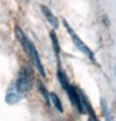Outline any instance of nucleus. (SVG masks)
<instances>
[{
    "label": "nucleus",
    "instance_id": "1",
    "mask_svg": "<svg viewBox=\"0 0 116 121\" xmlns=\"http://www.w3.org/2000/svg\"><path fill=\"white\" fill-rule=\"evenodd\" d=\"M34 82V74L33 70L29 66H23L19 73H17L16 78L13 80V82L9 85L6 95H5V101L9 105H14L16 102L28 95V92L31 90Z\"/></svg>",
    "mask_w": 116,
    "mask_h": 121
},
{
    "label": "nucleus",
    "instance_id": "2",
    "mask_svg": "<svg viewBox=\"0 0 116 121\" xmlns=\"http://www.w3.org/2000/svg\"><path fill=\"white\" fill-rule=\"evenodd\" d=\"M15 34H16L17 39H19V41L21 44V46H23V49L25 50V52L28 54V56L30 57V60L33 61L34 65L38 68L40 75H41L43 78H45V69H44V65H43L41 60H40L39 52L36 50V48H35L34 43L31 41L28 36H26L25 33H24V30L21 29L19 25L15 26Z\"/></svg>",
    "mask_w": 116,
    "mask_h": 121
},
{
    "label": "nucleus",
    "instance_id": "3",
    "mask_svg": "<svg viewBox=\"0 0 116 121\" xmlns=\"http://www.w3.org/2000/svg\"><path fill=\"white\" fill-rule=\"evenodd\" d=\"M62 23H64V26H65V29H66V31L69 33V35H70V38H71V40H73V43H74V45L76 46V49L80 51V52H82L84 55H86L89 59H90L91 61H95V55H94V52H92V50L90 48H89L85 43L82 41V39H80L79 38V35L74 31V29L71 28V26L69 25V23L66 21L65 19H62Z\"/></svg>",
    "mask_w": 116,
    "mask_h": 121
},
{
    "label": "nucleus",
    "instance_id": "4",
    "mask_svg": "<svg viewBox=\"0 0 116 121\" xmlns=\"http://www.w3.org/2000/svg\"><path fill=\"white\" fill-rule=\"evenodd\" d=\"M40 8H41V11H43L44 16H45L46 20L52 25V28H54V29H57V28H59V20H57V17H56L54 14H52V11L50 10V9H49L47 6H45V5H41Z\"/></svg>",
    "mask_w": 116,
    "mask_h": 121
},
{
    "label": "nucleus",
    "instance_id": "5",
    "mask_svg": "<svg viewBox=\"0 0 116 121\" xmlns=\"http://www.w3.org/2000/svg\"><path fill=\"white\" fill-rule=\"evenodd\" d=\"M57 80H59V82L61 85V87L64 89V90H66V87L70 85V81H69V79H68V76H66V74L62 71V69L60 68V64L59 66H57Z\"/></svg>",
    "mask_w": 116,
    "mask_h": 121
},
{
    "label": "nucleus",
    "instance_id": "6",
    "mask_svg": "<svg viewBox=\"0 0 116 121\" xmlns=\"http://www.w3.org/2000/svg\"><path fill=\"white\" fill-rule=\"evenodd\" d=\"M50 40L52 43V49H54V51H55V55L57 57V62L60 64V60H59V56H60V44H59V40H57V36H56V34H55L54 30L50 31Z\"/></svg>",
    "mask_w": 116,
    "mask_h": 121
},
{
    "label": "nucleus",
    "instance_id": "7",
    "mask_svg": "<svg viewBox=\"0 0 116 121\" xmlns=\"http://www.w3.org/2000/svg\"><path fill=\"white\" fill-rule=\"evenodd\" d=\"M101 109H102V115H104L106 121H114V117H112L111 111H110V106L107 105V101L104 97L101 99Z\"/></svg>",
    "mask_w": 116,
    "mask_h": 121
},
{
    "label": "nucleus",
    "instance_id": "8",
    "mask_svg": "<svg viewBox=\"0 0 116 121\" xmlns=\"http://www.w3.org/2000/svg\"><path fill=\"white\" fill-rule=\"evenodd\" d=\"M49 97H50V104L55 106V109L59 111V112H62L64 111V107H62V104L60 101V99L57 97V95L55 92H49Z\"/></svg>",
    "mask_w": 116,
    "mask_h": 121
},
{
    "label": "nucleus",
    "instance_id": "9",
    "mask_svg": "<svg viewBox=\"0 0 116 121\" xmlns=\"http://www.w3.org/2000/svg\"><path fill=\"white\" fill-rule=\"evenodd\" d=\"M39 90H40V92H41V95L44 96V99H45L47 106H50L51 104H50V97H49V91L45 89V86H44L43 84H39Z\"/></svg>",
    "mask_w": 116,
    "mask_h": 121
},
{
    "label": "nucleus",
    "instance_id": "10",
    "mask_svg": "<svg viewBox=\"0 0 116 121\" xmlns=\"http://www.w3.org/2000/svg\"><path fill=\"white\" fill-rule=\"evenodd\" d=\"M87 121H99V119L96 117V115L94 112H90V114H89V120Z\"/></svg>",
    "mask_w": 116,
    "mask_h": 121
}]
</instances>
